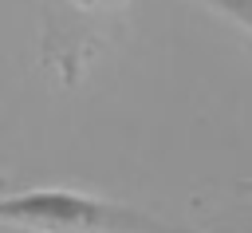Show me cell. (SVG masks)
I'll return each instance as SVG.
<instances>
[{"label": "cell", "mask_w": 252, "mask_h": 233, "mask_svg": "<svg viewBox=\"0 0 252 233\" xmlns=\"http://www.w3.org/2000/svg\"><path fill=\"white\" fill-rule=\"evenodd\" d=\"M0 213L8 225L28 229V233H205V229H189L169 217L146 213L138 205L67 190V186H39L24 194H8Z\"/></svg>", "instance_id": "obj_1"}, {"label": "cell", "mask_w": 252, "mask_h": 233, "mask_svg": "<svg viewBox=\"0 0 252 233\" xmlns=\"http://www.w3.org/2000/svg\"><path fill=\"white\" fill-rule=\"evenodd\" d=\"M201 4H209L213 12H220V16L232 20V24H240V28L252 36V0H201Z\"/></svg>", "instance_id": "obj_2"}]
</instances>
